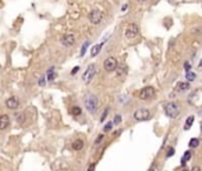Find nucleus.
Masks as SVG:
<instances>
[{"label": "nucleus", "instance_id": "6e6552de", "mask_svg": "<svg viewBox=\"0 0 202 171\" xmlns=\"http://www.w3.org/2000/svg\"><path fill=\"white\" fill-rule=\"evenodd\" d=\"M155 89H153V87H151V86H148V87H145V88H143L140 92H139V98L142 100H149L151 99L153 95H155Z\"/></svg>", "mask_w": 202, "mask_h": 171}, {"label": "nucleus", "instance_id": "0eeeda50", "mask_svg": "<svg viewBox=\"0 0 202 171\" xmlns=\"http://www.w3.org/2000/svg\"><path fill=\"white\" fill-rule=\"evenodd\" d=\"M138 32H139L138 25L135 24V23H130V24L127 25L126 30H125V36H126V38L132 39V38H135V37L138 36Z\"/></svg>", "mask_w": 202, "mask_h": 171}, {"label": "nucleus", "instance_id": "cd10ccee", "mask_svg": "<svg viewBox=\"0 0 202 171\" xmlns=\"http://www.w3.org/2000/svg\"><path fill=\"white\" fill-rule=\"evenodd\" d=\"M79 70H80V67H79V65H77V67H75V68L71 70V75H75V74H76Z\"/></svg>", "mask_w": 202, "mask_h": 171}, {"label": "nucleus", "instance_id": "f03ea898", "mask_svg": "<svg viewBox=\"0 0 202 171\" xmlns=\"http://www.w3.org/2000/svg\"><path fill=\"white\" fill-rule=\"evenodd\" d=\"M164 112L169 118L176 119L181 113V108H180V106L176 102H169V103H166L164 106Z\"/></svg>", "mask_w": 202, "mask_h": 171}, {"label": "nucleus", "instance_id": "c85d7f7f", "mask_svg": "<svg viewBox=\"0 0 202 171\" xmlns=\"http://www.w3.org/2000/svg\"><path fill=\"white\" fill-rule=\"evenodd\" d=\"M156 169H157V164L155 163V164H152V165H151V168H150V170L149 171H156Z\"/></svg>", "mask_w": 202, "mask_h": 171}, {"label": "nucleus", "instance_id": "393cba45", "mask_svg": "<svg viewBox=\"0 0 202 171\" xmlns=\"http://www.w3.org/2000/svg\"><path fill=\"white\" fill-rule=\"evenodd\" d=\"M38 83H39L40 87H44V86H45V77H44V76H42V77H40L39 82H38Z\"/></svg>", "mask_w": 202, "mask_h": 171}, {"label": "nucleus", "instance_id": "6ab92c4d", "mask_svg": "<svg viewBox=\"0 0 202 171\" xmlns=\"http://www.w3.org/2000/svg\"><path fill=\"white\" fill-rule=\"evenodd\" d=\"M186 79L188 80V81H195V79H196V74L194 72V71H188L187 74H186Z\"/></svg>", "mask_w": 202, "mask_h": 171}, {"label": "nucleus", "instance_id": "7c9ffc66", "mask_svg": "<svg viewBox=\"0 0 202 171\" xmlns=\"http://www.w3.org/2000/svg\"><path fill=\"white\" fill-rule=\"evenodd\" d=\"M95 169V164H91L89 168H88V171H94Z\"/></svg>", "mask_w": 202, "mask_h": 171}, {"label": "nucleus", "instance_id": "f3484780", "mask_svg": "<svg viewBox=\"0 0 202 171\" xmlns=\"http://www.w3.org/2000/svg\"><path fill=\"white\" fill-rule=\"evenodd\" d=\"M200 145V140L197 139V138H191L190 140H189V146L191 147V149H195V147H197Z\"/></svg>", "mask_w": 202, "mask_h": 171}, {"label": "nucleus", "instance_id": "4468645a", "mask_svg": "<svg viewBox=\"0 0 202 171\" xmlns=\"http://www.w3.org/2000/svg\"><path fill=\"white\" fill-rule=\"evenodd\" d=\"M190 158H191V151H186L183 157L181 158V164H182V165H186V163L188 162Z\"/></svg>", "mask_w": 202, "mask_h": 171}, {"label": "nucleus", "instance_id": "c756f323", "mask_svg": "<svg viewBox=\"0 0 202 171\" xmlns=\"http://www.w3.org/2000/svg\"><path fill=\"white\" fill-rule=\"evenodd\" d=\"M102 138H104V136H99V137H98V139L95 140V142H96V144H100V142L102 140Z\"/></svg>", "mask_w": 202, "mask_h": 171}, {"label": "nucleus", "instance_id": "a878e982", "mask_svg": "<svg viewBox=\"0 0 202 171\" xmlns=\"http://www.w3.org/2000/svg\"><path fill=\"white\" fill-rule=\"evenodd\" d=\"M184 69H186V71H187V72H188V71H190L191 67H190V63H189V62H186V63H184Z\"/></svg>", "mask_w": 202, "mask_h": 171}, {"label": "nucleus", "instance_id": "2eb2a0df", "mask_svg": "<svg viewBox=\"0 0 202 171\" xmlns=\"http://www.w3.org/2000/svg\"><path fill=\"white\" fill-rule=\"evenodd\" d=\"M189 88H190V86H189L188 82H180L177 85V89L180 92H186V90H188Z\"/></svg>", "mask_w": 202, "mask_h": 171}, {"label": "nucleus", "instance_id": "412c9836", "mask_svg": "<svg viewBox=\"0 0 202 171\" xmlns=\"http://www.w3.org/2000/svg\"><path fill=\"white\" fill-rule=\"evenodd\" d=\"M112 127H113V122H107L104 127V132H109L112 129Z\"/></svg>", "mask_w": 202, "mask_h": 171}, {"label": "nucleus", "instance_id": "9d476101", "mask_svg": "<svg viewBox=\"0 0 202 171\" xmlns=\"http://www.w3.org/2000/svg\"><path fill=\"white\" fill-rule=\"evenodd\" d=\"M6 107L10 108V109H17L19 107V101H18V99H15L14 96L7 99L6 100Z\"/></svg>", "mask_w": 202, "mask_h": 171}, {"label": "nucleus", "instance_id": "b1692460", "mask_svg": "<svg viewBox=\"0 0 202 171\" xmlns=\"http://www.w3.org/2000/svg\"><path fill=\"white\" fill-rule=\"evenodd\" d=\"M113 122H114V124H120V122H121V116L119 115V114H117V115L114 116V120H113Z\"/></svg>", "mask_w": 202, "mask_h": 171}, {"label": "nucleus", "instance_id": "4be33fe9", "mask_svg": "<svg viewBox=\"0 0 202 171\" xmlns=\"http://www.w3.org/2000/svg\"><path fill=\"white\" fill-rule=\"evenodd\" d=\"M89 45V42H86L83 44V46H82V49H81V56H83L84 55V52H86V49H87V46Z\"/></svg>", "mask_w": 202, "mask_h": 171}, {"label": "nucleus", "instance_id": "f8f14e48", "mask_svg": "<svg viewBox=\"0 0 202 171\" xmlns=\"http://www.w3.org/2000/svg\"><path fill=\"white\" fill-rule=\"evenodd\" d=\"M101 48H102V44L93 45L92 49H91V55H92V57H95L96 55H99V52L101 51Z\"/></svg>", "mask_w": 202, "mask_h": 171}, {"label": "nucleus", "instance_id": "2f4dec72", "mask_svg": "<svg viewBox=\"0 0 202 171\" xmlns=\"http://www.w3.org/2000/svg\"><path fill=\"white\" fill-rule=\"evenodd\" d=\"M107 113H108V109H106L104 113H102V116H101V120H104L105 119V116H107Z\"/></svg>", "mask_w": 202, "mask_h": 171}, {"label": "nucleus", "instance_id": "c9c22d12", "mask_svg": "<svg viewBox=\"0 0 202 171\" xmlns=\"http://www.w3.org/2000/svg\"><path fill=\"white\" fill-rule=\"evenodd\" d=\"M138 1H139V2H143V1H145V0H138Z\"/></svg>", "mask_w": 202, "mask_h": 171}, {"label": "nucleus", "instance_id": "a211bd4d", "mask_svg": "<svg viewBox=\"0 0 202 171\" xmlns=\"http://www.w3.org/2000/svg\"><path fill=\"white\" fill-rule=\"evenodd\" d=\"M56 76V72H55V67H51L49 70H48V80L49 81H53Z\"/></svg>", "mask_w": 202, "mask_h": 171}, {"label": "nucleus", "instance_id": "72a5a7b5", "mask_svg": "<svg viewBox=\"0 0 202 171\" xmlns=\"http://www.w3.org/2000/svg\"><path fill=\"white\" fill-rule=\"evenodd\" d=\"M126 8H127V5L125 4L124 6H122V8H121V11H126Z\"/></svg>", "mask_w": 202, "mask_h": 171}, {"label": "nucleus", "instance_id": "423d86ee", "mask_svg": "<svg viewBox=\"0 0 202 171\" xmlns=\"http://www.w3.org/2000/svg\"><path fill=\"white\" fill-rule=\"evenodd\" d=\"M117 68H118V61L115 59V57L109 56L104 61V69L108 72L117 70Z\"/></svg>", "mask_w": 202, "mask_h": 171}, {"label": "nucleus", "instance_id": "f257e3e1", "mask_svg": "<svg viewBox=\"0 0 202 171\" xmlns=\"http://www.w3.org/2000/svg\"><path fill=\"white\" fill-rule=\"evenodd\" d=\"M84 107L87 108V111L89 113L94 114L98 111V107H99V100L98 98L93 95V94H89L84 98Z\"/></svg>", "mask_w": 202, "mask_h": 171}, {"label": "nucleus", "instance_id": "bb28decb", "mask_svg": "<svg viewBox=\"0 0 202 171\" xmlns=\"http://www.w3.org/2000/svg\"><path fill=\"white\" fill-rule=\"evenodd\" d=\"M175 153V150L174 149H169V151H168V155H166V157H171Z\"/></svg>", "mask_w": 202, "mask_h": 171}, {"label": "nucleus", "instance_id": "5701e85b", "mask_svg": "<svg viewBox=\"0 0 202 171\" xmlns=\"http://www.w3.org/2000/svg\"><path fill=\"white\" fill-rule=\"evenodd\" d=\"M14 116H17V120L22 124L23 122V118H24V115H23V113H17V114H14Z\"/></svg>", "mask_w": 202, "mask_h": 171}, {"label": "nucleus", "instance_id": "aec40b11", "mask_svg": "<svg viewBox=\"0 0 202 171\" xmlns=\"http://www.w3.org/2000/svg\"><path fill=\"white\" fill-rule=\"evenodd\" d=\"M81 112H82L81 108L80 107H77V106H75V107L71 108V114H73V115H80Z\"/></svg>", "mask_w": 202, "mask_h": 171}, {"label": "nucleus", "instance_id": "dca6fc26", "mask_svg": "<svg viewBox=\"0 0 202 171\" xmlns=\"http://www.w3.org/2000/svg\"><path fill=\"white\" fill-rule=\"evenodd\" d=\"M194 120H195V116H194V115H190V116H188V118H187V120H186L184 129H189V128L191 127V125H193Z\"/></svg>", "mask_w": 202, "mask_h": 171}, {"label": "nucleus", "instance_id": "1a4fd4ad", "mask_svg": "<svg viewBox=\"0 0 202 171\" xmlns=\"http://www.w3.org/2000/svg\"><path fill=\"white\" fill-rule=\"evenodd\" d=\"M61 43L64 45V46H71L75 44V36L69 33V35H64L62 38H61Z\"/></svg>", "mask_w": 202, "mask_h": 171}, {"label": "nucleus", "instance_id": "7ed1b4c3", "mask_svg": "<svg viewBox=\"0 0 202 171\" xmlns=\"http://www.w3.org/2000/svg\"><path fill=\"white\" fill-rule=\"evenodd\" d=\"M88 19H89V22L92 23V24H100L101 22H102V19H104V12L101 11V10H99V8H94V10H92L89 14H88Z\"/></svg>", "mask_w": 202, "mask_h": 171}, {"label": "nucleus", "instance_id": "473e14b6", "mask_svg": "<svg viewBox=\"0 0 202 171\" xmlns=\"http://www.w3.org/2000/svg\"><path fill=\"white\" fill-rule=\"evenodd\" d=\"M190 171H201V168L200 166H194Z\"/></svg>", "mask_w": 202, "mask_h": 171}, {"label": "nucleus", "instance_id": "9b49d317", "mask_svg": "<svg viewBox=\"0 0 202 171\" xmlns=\"http://www.w3.org/2000/svg\"><path fill=\"white\" fill-rule=\"evenodd\" d=\"M9 125H10V118H9V115H6V114L1 115L0 116V129L1 131L6 129V128L9 127Z\"/></svg>", "mask_w": 202, "mask_h": 171}, {"label": "nucleus", "instance_id": "f704fd0d", "mask_svg": "<svg viewBox=\"0 0 202 171\" xmlns=\"http://www.w3.org/2000/svg\"><path fill=\"white\" fill-rule=\"evenodd\" d=\"M199 68L202 69V58H201V61H200V63H199Z\"/></svg>", "mask_w": 202, "mask_h": 171}, {"label": "nucleus", "instance_id": "20e7f679", "mask_svg": "<svg viewBox=\"0 0 202 171\" xmlns=\"http://www.w3.org/2000/svg\"><path fill=\"white\" fill-rule=\"evenodd\" d=\"M95 75H96V65H95L94 63H92V64H89V65L87 67L86 71L83 72L82 80H83L84 83H89V82L94 79Z\"/></svg>", "mask_w": 202, "mask_h": 171}, {"label": "nucleus", "instance_id": "ddd939ff", "mask_svg": "<svg viewBox=\"0 0 202 171\" xmlns=\"http://www.w3.org/2000/svg\"><path fill=\"white\" fill-rule=\"evenodd\" d=\"M82 147H83V140L82 139H76L73 142V149L75 151H80V150H82Z\"/></svg>", "mask_w": 202, "mask_h": 171}, {"label": "nucleus", "instance_id": "39448f33", "mask_svg": "<svg viewBox=\"0 0 202 171\" xmlns=\"http://www.w3.org/2000/svg\"><path fill=\"white\" fill-rule=\"evenodd\" d=\"M133 118H135L137 121H146L151 118V112L149 111L148 108H139L137 109L133 114Z\"/></svg>", "mask_w": 202, "mask_h": 171}]
</instances>
